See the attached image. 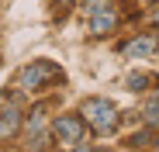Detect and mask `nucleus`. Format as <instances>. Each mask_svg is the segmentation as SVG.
<instances>
[{"instance_id": "9d476101", "label": "nucleus", "mask_w": 159, "mask_h": 152, "mask_svg": "<svg viewBox=\"0 0 159 152\" xmlns=\"http://www.w3.org/2000/svg\"><path fill=\"white\" fill-rule=\"evenodd\" d=\"M145 83H149V80H145V76H128V87H131V90H142Z\"/></svg>"}, {"instance_id": "0eeeda50", "label": "nucleus", "mask_w": 159, "mask_h": 152, "mask_svg": "<svg viewBox=\"0 0 159 152\" xmlns=\"http://www.w3.org/2000/svg\"><path fill=\"white\" fill-rule=\"evenodd\" d=\"M24 124H28V132H31V135H38V132H42V124H45V107H35L31 118L24 121Z\"/></svg>"}, {"instance_id": "6e6552de", "label": "nucleus", "mask_w": 159, "mask_h": 152, "mask_svg": "<svg viewBox=\"0 0 159 152\" xmlns=\"http://www.w3.org/2000/svg\"><path fill=\"white\" fill-rule=\"evenodd\" d=\"M145 124H159V100H152V104H145Z\"/></svg>"}, {"instance_id": "20e7f679", "label": "nucleus", "mask_w": 159, "mask_h": 152, "mask_svg": "<svg viewBox=\"0 0 159 152\" xmlns=\"http://www.w3.org/2000/svg\"><path fill=\"white\" fill-rule=\"evenodd\" d=\"M17 128H21V114H17L14 104L4 100V104H0V138H14Z\"/></svg>"}, {"instance_id": "39448f33", "label": "nucleus", "mask_w": 159, "mask_h": 152, "mask_svg": "<svg viewBox=\"0 0 159 152\" xmlns=\"http://www.w3.org/2000/svg\"><path fill=\"white\" fill-rule=\"evenodd\" d=\"M121 52H125L128 59H145V56L156 52V38H152V35H139V38H131Z\"/></svg>"}, {"instance_id": "1a4fd4ad", "label": "nucleus", "mask_w": 159, "mask_h": 152, "mask_svg": "<svg viewBox=\"0 0 159 152\" xmlns=\"http://www.w3.org/2000/svg\"><path fill=\"white\" fill-rule=\"evenodd\" d=\"M87 14H97V11H107V0H87Z\"/></svg>"}, {"instance_id": "9b49d317", "label": "nucleus", "mask_w": 159, "mask_h": 152, "mask_svg": "<svg viewBox=\"0 0 159 152\" xmlns=\"http://www.w3.org/2000/svg\"><path fill=\"white\" fill-rule=\"evenodd\" d=\"M59 4H62V7H69V4H73V0H59Z\"/></svg>"}, {"instance_id": "7ed1b4c3", "label": "nucleus", "mask_w": 159, "mask_h": 152, "mask_svg": "<svg viewBox=\"0 0 159 152\" xmlns=\"http://www.w3.org/2000/svg\"><path fill=\"white\" fill-rule=\"evenodd\" d=\"M83 132H87V118H80V114H62V118H56V124H52V135H56L62 145L83 142Z\"/></svg>"}, {"instance_id": "ddd939ff", "label": "nucleus", "mask_w": 159, "mask_h": 152, "mask_svg": "<svg viewBox=\"0 0 159 152\" xmlns=\"http://www.w3.org/2000/svg\"><path fill=\"white\" fill-rule=\"evenodd\" d=\"M156 21H159V14H156Z\"/></svg>"}, {"instance_id": "f257e3e1", "label": "nucleus", "mask_w": 159, "mask_h": 152, "mask_svg": "<svg viewBox=\"0 0 159 152\" xmlns=\"http://www.w3.org/2000/svg\"><path fill=\"white\" fill-rule=\"evenodd\" d=\"M80 114H83L87 124H90L93 132H100V135L114 132V124H118V111H114V104H111L107 97H87Z\"/></svg>"}, {"instance_id": "f03ea898", "label": "nucleus", "mask_w": 159, "mask_h": 152, "mask_svg": "<svg viewBox=\"0 0 159 152\" xmlns=\"http://www.w3.org/2000/svg\"><path fill=\"white\" fill-rule=\"evenodd\" d=\"M59 76H62V69L56 66V62H48V59H35L31 66H24L21 73H17V87L21 90H42L48 80H59Z\"/></svg>"}, {"instance_id": "423d86ee", "label": "nucleus", "mask_w": 159, "mask_h": 152, "mask_svg": "<svg viewBox=\"0 0 159 152\" xmlns=\"http://www.w3.org/2000/svg\"><path fill=\"white\" fill-rule=\"evenodd\" d=\"M114 24H118L114 11H97V14H90V35H111Z\"/></svg>"}, {"instance_id": "f8f14e48", "label": "nucleus", "mask_w": 159, "mask_h": 152, "mask_svg": "<svg viewBox=\"0 0 159 152\" xmlns=\"http://www.w3.org/2000/svg\"><path fill=\"white\" fill-rule=\"evenodd\" d=\"M80 152H100V149H80Z\"/></svg>"}]
</instances>
